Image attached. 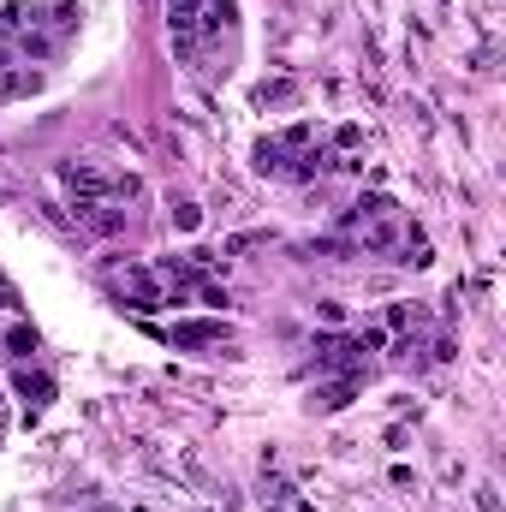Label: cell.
I'll list each match as a JSON object with an SVG mask.
<instances>
[{
  "mask_svg": "<svg viewBox=\"0 0 506 512\" xmlns=\"http://www.w3.org/2000/svg\"><path fill=\"white\" fill-rule=\"evenodd\" d=\"M0 310H18V292H12L6 280H0Z\"/></svg>",
  "mask_w": 506,
  "mask_h": 512,
  "instance_id": "12",
  "label": "cell"
},
{
  "mask_svg": "<svg viewBox=\"0 0 506 512\" xmlns=\"http://www.w3.org/2000/svg\"><path fill=\"white\" fill-rule=\"evenodd\" d=\"M316 370L364 376V340H316Z\"/></svg>",
  "mask_w": 506,
  "mask_h": 512,
  "instance_id": "4",
  "label": "cell"
},
{
  "mask_svg": "<svg viewBox=\"0 0 506 512\" xmlns=\"http://www.w3.org/2000/svg\"><path fill=\"white\" fill-rule=\"evenodd\" d=\"M233 328L227 322H179L173 328V346H227Z\"/></svg>",
  "mask_w": 506,
  "mask_h": 512,
  "instance_id": "6",
  "label": "cell"
},
{
  "mask_svg": "<svg viewBox=\"0 0 506 512\" xmlns=\"http://www.w3.org/2000/svg\"><path fill=\"white\" fill-rule=\"evenodd\" d=\"M262 512H316L286 477H268V495H262Z\"/></svg>",
  "mask_w": 506,
  "mask_h": 512,
  "instance_id": "7",
  "label": "cell"
},
{
  "mask_svg": "<svg viewBox=\"0 0 506 512\" xmlns=\"http://www.w3.org/2000/svg\"><path fill=\"white\" fill-rule=\"evenodd\" d=\"M6 346H12L18 358H30V352H36V334H30V328L18 322V328H6Z\"/></svg>",
  "mask_w": 506,
  "mask_h": 512,
  "instance_id": "10",
  "label": "cell"
},
{
  "mask_svg": "<svg viewBox=\"0 0 506 512\" xmlns=\"http://www.w3.org/2000/svg\"><path fill=\"white\" fill-rule=\"evenodd\" d=\"M78 30V6L72 0H18L0 12V36L12 42V54L30 66V60H48L60 54V42Z\"/></svg>",
  "mask_w": 506,
  "mask_h": 512,
  "instance_id": "2",
  "label": "cell"
},
{
  "mask_svg": "<svg viewBox=\"0 0 506 512\" xmlns=\"http://www.w3.org/2000/svg\"><path fill=\"white\" fill-rule=\"evenodd\" d=\"M120 298H131V310H161V304H167L155 268H126V274H120Z\"/></svg>",
  "mask_w": 506,
  "mask_h": 512,
  "instance_id": "5",
  "label": "cell"
},
{
  "mask_svg": "<svg viewBox=\"0 0 506 512\" xmlns=\"http://www.w3.org/2000/svg\"><path fill=\"white\" fill-rule=\"evenodd\" d=\"M42 84V72H30V66H6L0 72V102H18V96H30Z\"/></svg>",
  "mask_w": 506,
  "mask_h": 512,
  "instance_id": "8",
  "label": "cell"
},
{
  "mask_svg": "<svg viewBox=\"0 0 506 512\" xmlns=\"http://www.w3.org/2000/svg\"><path fill=\"white\" fill-rule=\"evenodd\" d=\"M310 126H286L274 131V137H262L256 143V167L262 173H280V179H310V173H322V149H310Z\"/></svg>",
  "mask_w": 506,
  "mask_h": 512,
  "instance_id": "3",
  "label": "cell"
},
{
  "mask_svg": "<svg viewBox=\"0 0 506 512\" xmlns=\"http://www.w3.org/2000/svg\"><path fill=\"white\" fill-rule=\"evenodd\" d=\"M6 66H24V60H18V54H12V42L0 36V72H6Z\"/></svg>",
  "mask_w": 506,
  "mask_h": 512,
  "instance_id": "11",
  "label": "cell"
},
{
  "mask_svg": "<svg viewBox=\"0 0 506 512\" xmlns=\"http://www.w3.org/2000/svg\"><path fill=\"white\" fill-rule=\"evenodd\" d=\"M340 233H346L352 251H376V256H393V262H411V268L429 262V239L405 221V209L393 197H358L346 209Z\"/></svg>",
  "mask_w": 506,
  "mask_h": 512,
  "instance_id": "1",
  "label": "cell"
},
{
  "mask_svg": "<svg viewBox=\"0 0 506 512\" xmlns=\"http://www.w3.org/2000/svg\"><path fill=\"white\" fill-rule=\"evenodd\" d=\"M18 393H24V405H30V411H42V405H48V393H54V382H48L42 370H18Z\"/></svg>",
  "mask_w": 506,
  "mask_h": 512,
  "instance_id": "9",
  "label": "cell"
}]
</instances>
